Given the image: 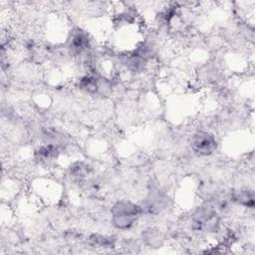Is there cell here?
Here are the masks:
<instances>
[{"label": "cell", "instance_id": "1", "mask_svg": "<svg viewBox=\"0 0 255 255\" xmlns=\"http://www.w3.org/2000/svg\"><path fill=\"white\" fill-rule=\"evenodd\" d=\"M113 222L121 229H126L130 227L136 220L139 207L128 201H120L116 203L112 210Z\"/></svg>", "mask_w": 255, "mask_h": 255}, {"label": "cell", "instance_id": "2", "mask_svg": "<svg viewBox=\"0 0 255 255\" xmlns=\"http://www.w3.org/2000/svg\"><path fill=\"white\" fill-rule=\"evenodd\" d=\"M191 146L194 152L200 155H209L216 149V140L207 131H197L191 138Z\"/></svg>", "mask_w": 255, "mask_h": 255}]
</instances>
